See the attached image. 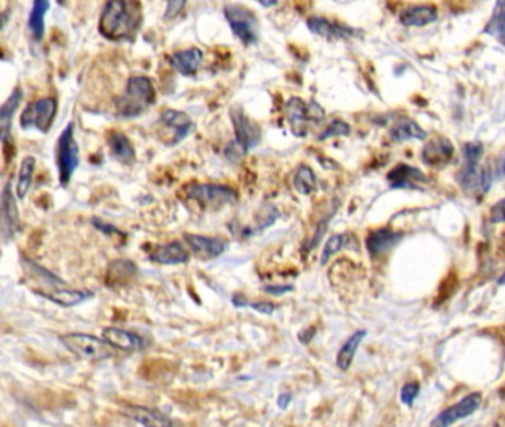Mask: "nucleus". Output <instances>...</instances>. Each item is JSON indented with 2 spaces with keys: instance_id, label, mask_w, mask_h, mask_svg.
I'll return each instance as SVG.
<instances>
[{
  "instance_id": "obj_43",
  "label": "nucleus",
  "mask_w": 505,
  "mask_h": 427,
  "mask_svg": "<svg viewBox=\"0 0 505 427\" xmlns=\"http://www.w3.org/2000/svg\"><path fill=\"white\" fill-rule=\"evenodd\" d=\"M259 5L264 6V8H270V6H276L278 2H259Z\"/></svg>"
},
{
  "instance_id": "obj_30",
  "label": "nucleus",
  "mask_w": 505,
  "mask_h": 427,
  "mask_svg": "<svg viewBox=\"0 0 505 427\" xmlns=\"http://www.w3.org/2000/svg\"><path fill=\"white\" fill-rule=\"evenodd\" d=\"M35 169H36V159L33 156H27V158L23 159L17 177V187H15V193L20 201H24L28 190L32 187Z\"/></svg>"
},
{
  "instance_id": "obj_26",
  "label": "nucleus",
  "mask_w": 505,
  "mask_h": 427,
  "mask_svg": "<svg viewBox=\"0 0 505 427\" xmlns=\"http://www.w3.org/2000/svg\"><path fill=\"white\" fill-rule=\"evenodd\" d=\"M387 180L389 181V184H392V187L400 189V187H415L413 184L416 181H427V177L424 175V173H421V169L401 163L389 171Z\"/></svg>"
},
{
  "instance_id": "obj_15",
  "label": "nucleus",
  "mask_w": 505,
  "mask_h": 427,
  "mask_svg": "<svg viewBox=\"0 0 505 427\" xmlns=\"http://www.w3.org/2000/svg\"><path fill=\"white\" fill-rule=\"evenodd\" d=\"M158 119H161L163 126L169 128V130H172V132H174L170 144H178V142H181L184 138L189 137L194 126L190 115H187L185 111L174 110V109L163 110Z\"/></svg>"
},
{
  "instance_id": "obj_40",
  "label": "nucleus",
  "mask_w": 505,
  "mask_h": 427,
  "mask_svg": "<svg viewBox=\"0 0 505 427\" xmlns=\"http://www.w3.org/2000/svg\"><path fill=\"white\" fill-rule=\"evenodd\" d=\"M264 292L267 294H271V295H283V294H287L294 291V287L292 285H266V287L263 288Z\"/></svg>"
},
{
  "instance_id": "obj_28",
  "label": "nucleus",
  "mask_w": 505,
  "mask_h": 427,
  "mask_svg": "<svg viewBox=\"0 0 505 427\" xmlns=\"http://www.w3.org/2000/svg\"><path fill=\"white\" fill-rule=\"evenodd\" d=\"M366 337V331L360 330L356 331L345 343L342 345V347L339 349L338 354H337V366L341 369V371H347V369L351 366L353 359L356 356V352L362 343V340Z\"/></svg>"
},
{
  "instance_id": "obj_35",
  "label": "nucleus",
  "mask_w": 505,
  "mask_h": 427,
  "mask_svg": "<svg viewBox=\"0 0 505 427\" xmlns=\"http://www.w3.org/2000/svg\"><path fill=\"white\" fill-rule=\"evenodd\" d=\"M463 153H464L466 163L479 165V161H480L482 153H483V144H482V142H478V141L467 142V144L464 146Z\"/></svg>"
},
{
  "instance_id": "obj_29",
  "label": "nucleus",
  "mask_w": 505,
  "mask_h": 427,
  "mask_svg": "<svg viewBox=\"0 0 505 427\" xmlns=\"http://www.w3.org/2000/svg\"><path fill=\"white\" fill-rule=\"evenodd\" d=\"M389 137H392L393 141L400 142V141L413 140V138L425 140L427 134L415 120L408 119V118H403L392 128V131H389Z\"/></svg>"
},
{
  "instance_id": "obj_9",
  "label": "nucleus",
  "mask_w": 505,
  "mask_h": 427,
  "mask_svg": "<svg viewBox=\"0 0 505 427\" xmlns=\"http://www.w3.org/2000/svg\"><path fill=\"white\" fill-rule=\"evenodd\" d=\"M230 119L235 130V144L243 153V156L261 142L263 130L254 119H251L240 106L230 109Z\"/></svg>"
},
{
  "instance_id": "obj_14",
  "label": "nucleus",
  "mask_w": 505,
  "mask_h": 427,
  "mask_svg": "<svg viewBox=\"0 0 505 427\" xmlns=\"http://www.w3.org/2000/svg\"><path fill=\"white\" fill-rule=\"evenodd\" d=\"M103 340L111 347H116L123 352H138L146 349L147 343L139 334L126 331L116 326H108L103 331Z\"/></svg>"
},
{
  "instance_id": "obj_4",
  "label": "nucleus",
  "mask_w": 505,
  "mask_h": 427,
  "mask_svg": "<svg viewBox=\"0 0 505 427\" xmlns=\"http://www.w3.org/2000/svg\"><path fill=\"white\" fill-rule=\"evenodd\" d=\"M60 341L70 353L76 354L80 359L96 362L108 359L113 356L111 346H108L104 340L91 334L68 333L60 335Z\"/></svg>"
},
{
  "instance_id": "obj_20",
  "label": "nucleus",
  "mask_w": 505,
  "mask_h": 427,
  "mask_svg": "<svg viewBox=\"0 0 505 427\" xmlns=\"http://www.w3.org/2000/svg\"><path fill=\"white\" fill-rule=\"evenodd\" d=\"M307 27L313 35L325 37L328 40H338V39H349L353 36V28L330 21L325 17H310L307 20Z\"/></svg>"
},
{
  "instance_id": "obj_17",
  "label": "nucleus",
  "mask_w": 505,
  "mask_h": 427,
  "mask_svg": "<svg viewBox=\"0 0 505 427\" xmlns=\"http://www.w3.org/2000/svg\"><path fill=\"white\" fill-rule=\"evenodd\" d=\"M452 156H454L452 142L444 137H437L435 140L428 141L421 153L423 162L428 166H435V168L444 166L452 159Z\"/></svg>"
},
{
  "instance_id": "obj_25",
  "label": "nucleus",
  "mask_w": 505,
  "mask_h": 427,
  "mask_svg": "<svg viewBox=\"0 0 505 427\" xmlns=\"http://www.w3.org/2000/svg\"><path fill=\"white\" fill-rule=\"evenodd\" d=\"M51 8V4L46 0H36L32 5L30 16H28L27 27L32 35L35 44H40L45 37V17Z\"/></svg>"
},
{
  "instance_id": "obj_31",
  "label": "nucleus",
  "mask_w": 505,
  "mask_h": 427,
  "mask_svg": "<svg viewBox=\"0 0 505 427\" xmlns=\"http://www.w3.org/2000/svg\"><path fill=\"white\" fill-rule=\"evenodd\" d=\"M294 187L298 193L304 194V196H308L316 192L317 178H316L314 171L310 166L301 165L297 169V173L294 175Z\"/></svg>"
},
{
  "instance_id": "obj_19",
  "label": "nucleus",
  "mask_w": 505,
  "mask_h": 427,
  "mask_svg": "<svg viewBox=\"0 0 505 427\" xmlns=\"http://www.w3.org/2000/svg\"><path fill=\"white\" fill-rule=\"evenodd\" d=\"M149 259H150V261L157 263V264L178 266V264L189 263L190 254L182 247L181 242L172 240V242H168V244H165V245L157 247L149 255Z\"/></svg>"
},
{
  "instance_id": "obj_13",
  "label": "nucleus",
  "mask_w": 505,
  "mask_h": 427,
  "mask_svg": "<svg viewBox=\"0 0 505 427\" xmlns=\"http://www.w3.org/2000/svg\"><path fill=\"white\" fill-rule=\"evenodd\" d=\"M35 294L46 298V300L58 304L64 309L68 307H75L79 306L82 303H85L86 300L94 297L92 291L88 290H71L67 287H60V288H52V290H35Z\"/></svg>"
},
{
  "instance_id": "obj_11",
  "label": "nucleus",
  "mask_w": 505,
  "mask_h": 427,
  "mask_svg": "<svg viewBox=\"0 0 505 427\" xmlns=\"http://www.w3.org/2000/svg\"><path fill=\"white\" fill-rule=\"evenodd\" d=\"M187 244H189L192 252L196 255L199 260L211 261L218 259L223 255L228 247L227 240L223 237H211V236H201L185 233L184 235Z\"/></svg>"
},
{
  "instance_id": "obj_12",
  "label": "nucleus",
  "mask_w": 505,
  "mask_h": 427,
  "mask_svg": "<svg viewBox=\"0 0 505 427\" xmlns=\"http://www.w3.org/2000/svg\"><path fill=\"white\" fill-rule=\"evenodd\" d=\"M20 230L21 221L15 196L12 193V182L6 181L2 190V235L11 239Z\"/></svg>"
},
{
  "instance_id": "obj_34",
  "label": "nucleus",
  "mask_w": 505,
  "mask_h": 427,
  "mask_svg": "<svg viewBox=\"0 0 505 427\" xmlns=\"http://www.w3.org/2000/svg\"><path fill=\"white\" fill-rule=\"evenodd\" d=\"M350 132H351V128L347 122H344L341 119H335L326 126V130L319 135V140L323 141V140H328L332 137H345V135H350Z\"/></svg>"
},
{
  "instance_id": "obj_5",
  "label": "nucleus",
  "mask_w": 505,
  "mask_h": 427,
  "mask_svg": "<svg viewBox=\"0 0 505 427\" xmlns=\"http://www.w3.org/2000/svg\"><path fill=\"white\" fill-rule=\"evenodd\" d=\"M224 17L233 35L244 47L256 44L259 39V23L252 9L239 4H228L224 6Z\"/></svg>"
},
{
  "instance_id": "obj_18",
  "label": "nucleus",
  "mask_w": 505,
  "mask_h": 427,
  "mask_svg": "<svg viewBox=\"0 0 505 427\" xmlns=\"http://www.w3.org/2000/svg\"><path fill=\"white\" fill-rule=\"evenodd\" d=\"M107 144L114 159L125 166H132L137 161V151L132 141L122 131H111L107 135Z\"/></svg>"
},
{
  "instance_id": "obj_32",
  "label": "nucleus",
  "mask_w": 505,
  "mask_h": 427,
  "mask_svg": "<svg viewBox=\"0 0 505 427\" xmlns=\"http://www.w3.org/2000/svg\"><path fill=\"white\" fill-rule=\"evenodd\" d=\"M485 32L505 45V2H498Z\"/></svg>"
},
{
  "instance_id": "obj_39",
  "label": "nucleus",
  "mask_w": 505,
  "mask_h": 427,
  "mask_svg": "<svg viewBox=\"0 0 505 427\" xmlns=\"http://www.w3.org/2000/svg\"><path fill=\"white\" fill-rule=\"evenodd\" d=\"M490 220L494 223H505V199L497 202L490 209Z\"/></svg>"
},
{
  "instance_id": "obj_41",
  "label": "nucleus",
  "mask_w": 505,
  "mask_h": 427,
  "mask_svg": "<svg viewBox=\"0 0 505 427\" xmlns=\"http://www.w3.org/2000/svg\"><path fill=\"white\" fill-rule=\"evenodd\" d=\"M232 303H233V306H235V307H237V309L249 307V302H248L247 298H244L243 295H240V294H235V295H233V298H232Z\"/></svg>"
},
{
  "instance_id": "obj_44",
  "label": "nucleus",
  "mask_w": 505,
  "mask_h": 427,
  "mask_svg": "<svg viewBox=\"0 0 505 427\" xmlns=\"http://www.w3.org/2000/svg\"><path fill=\"white\" fill-rule=\"evenodd\" d=\"M498 283H499V285H505V273L498 279Z\"/></svg>"
},
{
  "instance_id": "obj_21",
  "label": "nucleus",
  "mask_w": 505,
  "mask_h": 427,
  "mask_svg": "<svg viewBox=\"0 0 505 427\" xmlns=\"http://www.w3.org/2000/svg\"><path fill=\"white\" fill-rule=\"evenodd\" d=\"M169 61L180 75L194 76L199 71L201 63H204V52L196 47H192L174 52L170 55Z\"/></svg>"
},
{
  "instance_id": "obj_10",
  "label": "nucleus",
  "mask_w": 505,
  "mask_h": 427,
  "mask_svg": "<svg viewBox=\"0 0 505 427\" xmlns=\"http://www.w3.org/2000/svg\"><path fill=\"white\" fill-rule=\"evenodd\" d=\"M480 404H482V395L479 392L470 393L455 405L440 412L436 420L431 423V427H449L451 424L474 414V412L479 409Z\"/></svg>"
},
{
  "instance_id": "obj_36",
  "label": "nucleus",
  "mask_w": 505,
  "mask_h": 427,
  "mask_svg": "<svg viewBox=\"0 0 505 427\" xmlns=\"http://www.w3.org/2000/svg\"><path fill=\"white\" fill-rule=\"evenodd\" d=\"M418 395H420V386H418L416 383H408L403 386V389L400 392L401 402L405 405H412L413 401L418 397Z\"/></svg>"
},
{
  "instance_id": "obj_16",
  "label": "nucleus",
  "mask_w": 505,
  "mask_h": 427,
  "mask_svg": "<svg viewBox=\"0 0 505 427\" xmlns=\"http://www.w3.org/2000/svg\"><path fill=\"white\" fill-rule=\"evenodd\" d=\"M125 416L132 419L134 421L139 423L144 427H177V424L172 421L162 411L149 407L141 405H126Z\"/></svg>"
},
{
  "instance_id": "obj_2",
  "label": "nucleus",
  "mask_w": 505,
  "mask_h": 427,
  "mask_svg": "<svg viewBox=\"0 0 505 427\" xmlns=\"http://www.w3.org/2000/svg\"><path fill=\"white\" fill-rule=\"evenodd\" d=\"M156 103V89L153 80L147 76L129 78L123 94L118 98V115L125 119H132L142 115Z\"/></svg>"
},
{
  "instance_id": "obj_23",
  "label": "nucleus",
  "mask_w": 505,
  "mask_h": 427,
  "mask_svg": "<svg viewBox=\"0 0 505 427\" xmlns=\"http://www.w3.org/2000/svg\"><path fill=\"white\" fill-rule=\"evenodd\" d=\"M399 20L406 27H423L437 20V9L432 5H412L400 12Z\"/></svg>"
},
{
  "instance_id": "obj_38",
  "label": "nucleus",
  "mask_w": 505,
  "mask_h": 427,
  "mask_svg": "<svg viewBox=\"0 0 505 427\" xmlns=\"http://www.w3.org/2000/svg\"><path fill=\"white\" fill-rule=\"evenodd\" d=\"M249 307L258 313H263V315H273V313L278 310V304H274L271 302H256V303L249 302Z\"/></svg>"
},
{
  "instance_id": "obj_22",
  "label": "nucleus",
  "mask_w": 505,
  "mask_h": 427,
  "mask_svg": "<svg viewBox=\"0 0 505 427\" xmlns=\"http://www.w3.org/2000/svg\"><path fill=\"white\" fill-rule=\"evenodd\" d=\"M23 95H24L23 89L20 87H17L11 92L6 101L2 104V107H0V138H2L5 149L9 144V140H11L12 118H13V115H15L17 109L20 107V104L23 101Z\"/></svg>"
},
{
  "instance_id": "obj_1",
  "label": "nucleus",
  "mask_w": 505,
  "mask_h": 427,
  "mask_svg": "<svg viewBox=\"0 0 505 427\" xmlns=\"http://www.w3.org/2000/svg\"><path fill=\"white\" fill-rule=\"evenodd\" d=\"M144 21L142 5L139 2H125V0H111L107 2L101 12L98 30L113 42L132 40Z\"/></svg>"
},
{
  "instance_id": "obj_27",
  "label": "nucleus",
  "mask_w": 505,
  "mask_h": 427,
  "mask_svg": "<svg viewBox=\"0 0 505 427\" xmlns=\"http://www.w3.org/2000/svg\"><path fill=\"white\" fill-rule=\"evenodd\" d=\"M400 240V233L392 229H378L372 232L366 239V248L372 255H381L392 249Z\"/></svg>"
},
{
  "instance_id": "obj_8",
  "label": "nucleus",
  "mask_w": 505,
  "mask_h": 427,
  "mask_svg": "<svg viewBox=\"0 0 505 427\" xmlns=\"http://www.w3.org/2000/svg\"><path fill=\"white\" fill-rule=\"evenodd\" d=\"M58 103L54 97H45L28 103L20 118V126L23 130H36L42 134H48L55 120Z\"/></svg>"
},
{
  "instance_id": "obj_24",
  "label": "nucleus",
  "mask_w": 505,
  "mask_h": 427,
  "mask_svg": "<svg viewBox=\"0 0 505 427\" xmlns=\"http://www.w3.org/2000/svg\"><path fill=\"white\" fill-rule=\"evenodd\" d=\"M138 273V267L131 260L113 261L106 273V283L108 287H123L131 282Z\"/></svg>"
},
{
  "instance_id": "obj_33",
  "label": "nucleus",
  "mask_w": 505,
  "mask_h": 427,
  "mask_svg": "<svg viewBox=\"0 0 505 427\" xmlns=\"http://www.w3.org/2000/svg\"><path fill=\"white\" fill-rule=\"evenodd\" d=\"M347 244V236L345 235H334L330 236L326 242V245L322 251V257H320V263L325 266L335 254H338L344 247Z\"/></svg>"
},
{
  "instance_id": "obj_6",
  "label": "nucleus",
  "mask_w": 505,
  "mask_h": 427,
  "mask_svg": "<svg viewBox=\"0 0 505 427\" xmlns=\"http://www.w3.org/2000/svg\"><path fill=\"white\" fill-rule=\"evenodd\" d=\"M187 197L196 201L204 208L221 209L224 206L235 205L239 194L235 189L216 182H194L187 189Z\"/></svg>"
},
{
  "instance_id": "obj_37",
  "label": "nucleus",
  "mask_w": 505,
  "mask_h": 427,
  "mask_svg": "<svg viewBox=\"0 0 505 427\" xmlns=\"http://www.w3.org/2000/svg\"><path fill=\"white\" fill-rule=\"evenodd\" d=\"M187 2L184 0H170V2L166 4V9L163 13V20L165 21H170L180 16V12L185 8Z\"/></svg>"
},
{
  "instance_id": "obj_42",
  "label": "nucleus",
  "mask_w": 505,
  "mask_h": 427,
  "mask_svg": "<svg viewBox=\"0 0 505 427\" xmlns=\"http://www.w3.org/2000/svg\"><path fill=\"white\" fill-rule=\"evenodd\" d=\"M291 400H292V395H291V393H282V395L279 396V400H278L279 408H282V409L286 408L287 405H289Z\"/></svg>"
},
{
  "instance_id": "obj_3",
  "label": "nucleus",
  "mask_w": 505,
  "mask_h": 427,
  "mask_svg": "<svg viewBox=\"0 0 505 427\" xmlns=\"http://www.w3.org/2000/svg\"><path fill=\"white\" fill-rule=\"evenodd\" d=\"M79 163V144L75 135V122L71 120L58 137V146H56V165H58V181L61 187L68 186Z\"/></svg>"
},
{
  "instance_id": "obj_7",
  "label": "nucleus",
  "mask_w": 505,
  "mask_h": 427,
  "mask_svg": "<svg viewBox=\"0 0 505 427\" xmlns=\"http://www.w3.org/2000/svg\"><path fill=\"white\" fill-rule=\"evenodd\" d=\"M285 116L291 125V130L297 137H304L307 134L310 123H319L325 118V110L316 101L306 103L299 97L287 99L285 106Z\"/></svg>"
}]
</instances>
